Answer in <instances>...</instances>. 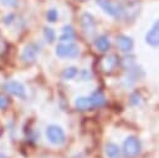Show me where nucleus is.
<instances>
[{"label":"nucleus","instance_id":"obj_5","mask_svg":"<svg viewBox=\"0 0 159 158\" xmlns=\"http://www.w3.org/2000/svg\"><path fill=\"white\" fill-rule=\"evenodd\" d=\"M81 27L83 30V32L88 36L93 35L96 31V21L93 19V16L88 12H84L81 15Z\"/></svg>","mask_w":159,"mask_h":158},{"label":"nucleus","instance_id":"obj_23","mask_svg":"<svg viewBox=\"0 0 159 158\" xmlns=\"http://www.w3.org/2000/svg\"><path fill=\"white\" fill-rule=\"evenodd\" d=\"M155 24H157V25H159V20H158V21H157V22H155Z\"/></svg>","mask_w":159,"mask_h":158},{"label":"nucleus","instance_id":"obj_20","mask_svg":"<svg viewBox=\"0 0 159 158\" xmlns=\"http://www.w3.org/2000/svg\"><path fill=\"white\" fill-rule=\"evenodd\" d=\"M19 0H0V2L7 7H12V6H16Z\"/></svg>","mask_w":159,"mask_h":158},{"label":"nucleus","instance_id":"obj_15","mask_svg":"<svg viewBox=\"0 0 159 158\" xmlns=\"http://www.w3.org/2000/svg\"><path fill=\"white\" fill-rule=\"evenodd\" d=\"M116 63H117V60L114 56H107L102 61V67L104 71H111L116 66Z\"/></svg>","mask_w":159,"mask_h":158},{"label":"nucleus","instance_id":"obj_9","mask_svg":"<svg viewBox=\"0 0 159 158\" xmlns=\"http://www.w3.org/2000/svg\"><path fill=\"white\" fill-rule=\"evenodd\" d=\"M145 41L152 46H159V26L154 24V26L147 32Z\"/></svg>","mask_w":159,"mask_h":158},{"label":"nucleus","instance_id":"obj_8","mask_svg":"<svg viewBox=\"0 0 159 158\" xmlns=\"http://www.w3.org/2000/svg\"><path fill=\"white\" fill-rule=\"evenodd\" d=\"M117 46L120 51L123 52H129L133 49V40L129 36L125 35H119L117 37Z\"/></svg>","mask_w":159,"mask_h":158},{"label":"nucleus","instance_id":"obj_7","mask_svg":"<svg viewBox=\"0 0 159 158\" xmlns=\"http://www.w3.org/2000/svg\"><path fill=\"white\" fill-rule=\"evenodd\" d=\"M97 5L108 15L113 16V17H119L122 14V10L113 2H111L109 0H97Z\"/></svg>","mask_w":159,"mask_h":158},{"label":"nucleus","instance_id":"obj_13","mask_svg":"<svg viewBox=\"0 0 159 158\" xmlns=\"http://www.w3.org/2000/svg\"><path fill=\"white\" fill-rule=\"evenodd\" d=\"M89 98H91L92 106H94V107H101V106H103V105L106 103V97H104L103 93L99 92V91L93 92Z\"/></svg>","mask_w":159,"mask_h":158},{"label":"nucleus","instance_id":"obj_6","mask_svg":"<svg viewBox=\"0 0 159 158\" xmlns=\"http://www.w3.org/2000/svg\"><path fill=\"white\" fill-rule=\"evenodd\" d=\"M39 52H40L39 46H36L35 44H29V45H26V46L22 49V51H21V60H22L24 62H27V63L34 62V61L37 58Z\"/></svg>","mask_w":159,"mask_h":158},{"label":"nucleus","instance_id":"obj_3","mask_svg":"<svg viewBox=\"0 0 159 158\" xmlns=\"http://www.w3.org/2000/svg\"><path fill=\"white\" fill-rule=\"evenodd\" d=\"M2 88L6 92H9L10 95H12V96H15L17 98H21V100L26 98V87L19 81H15V80L6 81L2 85Z\"/></svg>","mask_w":159,"mask_h":158},{"label":"nucleus","instance_id":"obj_21","mask_svg":"<svg viewBox=\"0 0 159 158\" xmlns=\"http://www.w3.org/2000/svg\"><path fill=\"white\" fill-rule=\"evenodd\" d=\"M12 17H14V15H12V14H10V15L5 16V17H4V24H11V22H12Z\"/></svg>","mask_w":159,"mask_h":158},{"label":"nucleus","instance_id":"obj_12","mask_svg":"<svg viewBox=\"0 0 159 158\" xmlns=\"http://www.w3.org/2000/svg\"><path fill=\"white\" fill-rule=\"evenodd\" d=\"M75 107L80 111H87L88 108L92 107V102H91V98L89 97H83V96H80L75 100Z\"/></svg>","mask_w":159,"mask_h":158},{"label":"nucleus","instance_id":"obj_18","mask_svg":"<svg viewBox=\"0 0 159 158\" xmlns=\"http://www.w3.org/2000/svg\"><path fill=\"white\" fill-rule=\"evenodd\" d=\"M57 16H58V14H57V11L55 9H50L47 11V14H46V17H47V20L50 22H55L57 20Z\"/></svg>","mask_w":159,"mask_h":158},{"label":"nucleus","instance_id":"obj_2","mask_svg":"<svg viewBox=\"0 0 159 158\" xmlns=\"http://www.w3.org/2000/svg\"><path fill=\"white\" fill-rule=\"evenodd\" d=\"M56 56L61 58H75L80 55V47L75 42H61L55 49Z\"/></svg>","mask_w":159,"mask_h":158},{"label":"nucleus","instance_id":"obj_16","mask_svg":"<svg viewBox=\"0 0 159 158\" xmlns=\"http://www.w3.org/2000/svg\"><path fill=\"white\" fill-rule=\"evenodd\" d=\"M77 73H78V70H77L76 67L71 66V67H67V68L63 70L62 77H63L65 80H72V78H75V77L77 76Z\"/></svg>","mask_w":159,"mask_h":158},{"label":"nucleus","instance_id":"obj_22","mask_svg":"<svg viewBox=\"0 0 159 158\" xmlns=\"http://www.w3.org/2000/svg\"><path fill=\"white\" fill-rule=\"evenodd\" d=\"M0 158H6V156H5V154H2V153H0Z\"/></svg>","mask_w":159,"mask_h":158},{"label":"nucleus","instance_id":"obj_11","mask_svg":"<svg viewBox=\"0 0 159 158\" xmlns=\"http://www.w3.org/2000/svg\"><path fill=\"white\" fill-rule=\"evenodd\" d=\"M94 46L97 50H99L101 52H106L109 50V46H111V42H109V39L104 35H101L96 39L94 41Z\"/></svg>","mask_w":159,"mask_h":158},{"label":"nucleus","instance_id":"obj_10","mask_svg":"<svg viewBox=\"0 0 159 158\" xmlns=\"http://www.w3.org/2000/svg\"><path fill=\"white\" fill-rule=\"evenodd\" d=\"M104 153H106V156L108 158H119L120 157V149L113 142L106 143V146H104Z\"/></svg>","mask_w":159,"mask_h":158},{"label":"nucleus","instance_id":"obj_24","mask_svg":"<svg viewBox=\"0 0 159 158\" xmlns=\"http://www.w3.org/2000/svg\"><path fill=\"white\" fill-rule=\"evenodd\" d=\"M80 1H86V0H80Z\"/></svg>","mask_w":159,"mask_h":158},{"label":"nucleus","instance_id":"obj_14","mask_svg":"<svg viewBox=\"0 0 159 158\" xmlns=\"http://www.w3.org/2000/svg\"><path fill=\"white\" fill-rule=\"evenodd\" d=\"M73 37H75V30L72 29V26H68V25L63 26L62 34H61V36H60V40L63 41V42H68V41H71Z\"/></svg>","mask_w":159,"mask_h":158},{"label":"nucleus","instance_id":"obj_17","mask_svg":"<svg viewBox=\"0 0 159 158\" xmlns=\"http://www.w3.org/2000/svg\"><path fill=\"white\" fill-rule=\"evenodd\" d=\"M43 36H45L46 41H48V42H52L56 39V34H55L53 29H51V27H43Z\"/></svg>","mask_w":159,"mask_h":158},{"label":"nucleus","instance_id":"obj_1","mask_svg":"<svg viewBox=\"0 0 159 158\" xmlns=\"http://www.w3.org/2000/svg\"><path fill=\"white\" fill-rule=\"evenodd\" d=\"M45 137L52 146H62L66 141V133L58 124H48L45 129Z\"/></svg>","mask_w":159,"mask_h":158},{"label":"nucleus","instance_id":"obj_4","mask_svg":"<svg viewBox=\"0 0 159 158\" xmlns=\"http://www.w3.org/2000/svg\"><path fill=\"white\" fill-rule=\"evenodd\" d=\"M140 152V142L137 137H128L125 138L124 143H123V153L125 157L128 158H132V157H135L138 156Z\"/></svg>","mask_w":159,"mask_h":158},{"label":"nucleus","instance_id":"obj_19","mask_svg":"<svg viewBox=\"0 0 159 158\" xmlns=\"http://www.w3.org/2000/svg\"><path fill=\"white\" fill-rule=\"evenodd\" d=\"M7 105H9V100H7V97L0 93V109L6 108V107H7Z\"/></svg>","mask_w":159,"mask_h":158}]
</instances>
